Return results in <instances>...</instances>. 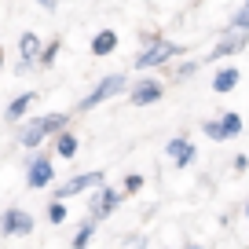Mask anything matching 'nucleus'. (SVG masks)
Instances as JSON below:
<instances>
[{"instance_id":"obj_2","label":"nucleus","mask_w":249,"mask_h":249,"mask_svg":"<svg viewBox=\"0 0 249 249\" xmlns=\"http://www.w3.org/2000/svg\"><path fill=\"white\" fill-rule=\"evenodd\" d=\"M121 88H124V77H121V73H110V77H103L99 85H95V92L81 99V110H92V107H99L103 99H110V95H117V92H121Z\"/></svg>"},{"instance_id":"obj_7","label":"nucleus","mask_w":249,"mask_h":249,"mask_svg":"<svg viewBox=\"0 0 249 249\" xmlns=\"http://www.w3.org/2000/svg\"><path fill=\"white\" fill-rule=\"evenodd\" d=\"M117 202H121V191H114V187H103V191H99V198H95L92 224H95L99 216H107V213H114V209H117Z\"/></svg>"},{"instance_id":"obj_4","label":"nucleus","mask_w":249,"mask_h":249,"mask_svg":"<svg viewBox=\"0 0 249 249\" xmlns=\"http://www.w3.org/2000/svg\"><path fill=\"white\" fill-rule=\"evenodd\" d=\"M52 179H55L52 158H33V165H30V187H33V191H40V187H48Z\"/></svg>"},{"instance_id":"obj_19","label":"nucleus","mask_w":249,"mask_h":249,"mask_svg":"<svg viewBox=\"0 0 249 249\" xmlns=\"http://www.w3.org/2000/svg\"><path fill=\"white\" fill-rule=\"evenodd\" d=\"M231 30H242V33H249V8H242L238 15L231 18Z\"/></svg>"},{"instance_id":"obj_12","label":"nucleus","mask_w":249,"mask_h":249,"mask_svg":"<svg viewBox=\"0 0 249 249\" xmlns=\"http://www.w3.org/2000/svg\"><path fill=\"white\" fill-rule=\"evenodd\" d=\"M44 136H48V121L40 117V121H33L30 128L22 132V147H37V143L44 140Z\"/></svg>"},{"instance_id":"obj_11","label":"nucleus","mask_w":249,"mask_h":249,"mask_svg":"<svg viewBox=\"0 0 249 249\" xmlns=\"http://www.w3.org/2000/svg\"><path fill=\"white\" fill-rule=\"evenodd\" d=\"M18 52H22V66H30L33 59H40V40L33 37V33H22V40H18Z\"/></svg>"},{"instance_id":"obj_8","label":"nucleus","mask_w":249,"mask_h":249,"mask_svg":"<svg viewBox=\"0 0 249 249\" xmlns=\"http://www.w3.org/2000/svg\"><path fill=\"white\" fill-rule=\"evenodd\" d=\"M246 40H249V33L234 30L231 37H224L216 48H213V59H224V55H234V52H242V48H246Z\"/></svg>"},{"instance_id":"obj_9","label":"nucleus","mask_w":249,"mask_h":249,"mask_svg":"<svg viewBox=\"0 0 249 249\" xmlns=\"http://www.w3.org/2000/svg\"><path fill=\"white\" fill-rule=\"evenodd\" d=\"M114 48H117V33L114 30H99L92 37V55H99V59H103V55H110Z\"/></svg>"},{"instance_id":"obj_20","label":"nucleus","mask_w":249,"mask_h":249,"mask_svg":"<svg viewBox=\"0 0 249 249\" xmlns=\"http://www.w3.org/2000/svg\"><path fill=\"white\" fill-rule=\"evenodd\" d=\"M202 128H205V136H209V140H224V128H220V121H205Z\"/></svg>"},{"instance_id":"obj_18","label":"nucleus","mask_w":249,"mask_h":249,"mask_svg":"<svg viewBox=\"0 0 249 249\" xmlns=\"http://www.w3.org/2000/svg\"><path fill=\"white\" fill-rule=\"evenodd\" d=\"M48 220H52V224H62V220H66V205L52 202V205H48Z\"/></svg>"},{"instance_id":"obj_26","label":"nucleus","mask_w":249,"mask_h":249,"mask_svg":"<svg viewBox=\"0 0 249 249\" xmlns=\"http://www.w3.org/2000/svg\"><path fill=\"white\" fill-rule=\"evenodd\" d=\"M246 8H249V0H246Z\"/></svg>"},{"instance_id":"obj_10","label":"nucleus","mask_w":249,"mask_h":249,"mask_svg":"<svg viewBox=\"0 0 249 249\" xmlns=\"http://www.w3.org/2000/svg\"><path fill=\"white\" fill-rule=\"evenodd\" d=\"M169 158L176 165H191V161H195V147H191V140H172L169 143Z\"/></svg>"},{"instance_id":"obj_1","label":"nucleus","mask_w":249,"mask_h":249,"mask_svg":"<svg viewBox=\"0 0 249 249\" xmlns=\"http://www.w3.org/2000/svg\"><path fill=\"white\" fill-rule=\"evenodd\" d=\"M172 55H179V44H169V40H150V44L136 55V66H140V70H150V66L169 62Z\"/></svg>"},{"instance_id":"obj_16","label":"nucleus","mask_w":249,"mask_h":249,"mask_svg":"<svg viewBox=\"0 0 249 249\" xmlns=\"http://www.w3.org/2000/svg\"><path fill=\"white\" fill-rule=\"evenodd\" d=\"M220 128H224V140H231V136L242 132V117L238 114H224L220 117Z\"/></svg>"},{"instance_id":"obj_27","label":"nucleus","mask_w":249,"mask_h":249,"mask_svg":"<svg viewBox=\"0 0 249 249\" xmlns=\"http://www.w3.org/2000/svg\"><path fill=\"white\" fill-rule=\"evenodd\" d=\"M195 249H198V246H195Z\"/></svg>"},{"instance_id":"obj_17","label":"nucleus","mask_w":249,"mask_h":249,"mask_svg":"<svg viewBox=\"0 0 249 249\" xmlns=\"http://www.w3.org/2000/svg\"><path fill=\"white\" fill-rule=\"evenodd\" d=\"M92 231H95L92 220H88V224H81V231L73 234V249H88V242H92Z\"/></svg>"},{"instance_id":"obj_6","label":"nucleus","mask_w":249,"mask_h":249,"mask_svg":"<svg viewBox=\"0 0 249 249\" xmlns=\"http://www.w3.org/2000/svg\"><path fill=\"white\" fill-rule=\"evenodd\" d=\"M161 81H140V85L132 88V103L136 107H150V103H158L161 99Z\"/></svg>"},{"instance_id":"obj_14","label":"nucleus","mask_w":249,"mask_h":249,"mask_svg":"<svg viewBox=\"0 0 249 249\" xmlns=\"http://www.w3.org/2000/svg\"><path fill=\"white\" fill-rule=\"evenodd\" d=\"M55 150H59L62 158H73V154H77V136H73V132H59V136H55Z\"/></svg>"},{"instance_id":"obj_25","label":"nucleus","mask_w":249,"mask_h":249,"mask_svg":"<svg viewBox=\"0 0 249 249\" xmlns=\"http://www.w3.org/2000/svg\"><path fill=\"white\" fill-rule=\"evenodd\" d=\"M0 62H4V52H0Z\"/></svg>"},{"instance_id":"obj_23","label":"nucleus","mask_w":249,"mask_h":249,"mask_svg":"<svg viewBox=\"0 0 249 249\" xmlns=\"http://www.w3.org/2000/svg\"><path fill=\"white\" fill-rule=\"evenodd\" d=\"M37 4L40 8H55V0H37Z\"/></svg>"},{"instance_id":"obj_22","label":"nucleus","mask_w":249,"mask_h":249,"mask_svg":"<svg viewBox=\"0 0 249 249\" xmlns=\"http://www.w3.org/2000/svg\"><path fill=\"white\" fill-rule=\"evenodd\" d=\"M140 187H143V176H128L124 179V191H140Z\"/></svg>"},{"instance_id":"obj_3","label":"nucleus","mask_w":249,"mask_h":249,"mask_svg":"<svg viewBox=\"0 0 249 249\" xmlns=\"http://www.w3.org/2000/svg\"><path fill=\"white\" fill-rule=\"evenodd\" d=\"M0 231L4 234H30L33 231V216L22 213V209H8L4 220H0Z\"/></svg>"},{"instance_id":"obj_15","label":"nucleus","mask_w":249,"mask_h":249,"mask_svg":"<svg viewBox=\"0 0 249 249\" xmlns=\"http://www.w3.org/2000/svg\"><path fill=\"white\" fill-rule=\"evenodd\" d=\"M30 103H33V92H22L18 99H11V107H8V121H18V117L30 110Z\"/></svg>"},{"instance_id":"obj_13","label":"nucleus","mask_w":249,"mask_h":249,"mask_svg":"<svg viewBox=\"0 0 249 249\" xmlns=\"http://www.w3.org/2000/svg\"><path fill=\"white\" fill-rule=\"evenodd\" d=\"M234 85H238V70H234V66H224V70L213 77V88H216V92H231Z\"/></svg>"},{"instance_id":"obj_5","label":"nucleus","mask_w":249,"mask_h":249,"mask_svg":"<svg viewBox=\"0 0 249 249\" xmlns=\"http://www.w3.org/2000/svg\"><path fill=\"white\" fill-rule=\"evenodd\" d=\"M88 187H103V172H85V176L70 179V183H62V187H59V198L81 195V191H88Z\"/></svg>"},{"instance_id":"obj_21","label":"nucleus","mask_w":249,"mask_h":249,"mask_svg":"<svg viewBox=\"0 0 249 249\" xmlns=\"http://www.w3.org/2000/svg\"><path fill=\"white\" fill-rule=\"evenodd\" d=\"M55 52H59V44H55V40H52L48 48H40V62H52V59H55Z\"/></svg>"},{"instance_id":"obj_24","label":"nucleus","mask_w":249,"mask_h":249,"mask_svg":"<svg viewBox=\"0 0 249 249\" xmlns=\"http://www.w3.org/2000/svg\"><path fill=\"white\" fill-rule=\"evenodd\" d=\"M246 220H249V205H246Z\"/></svg>"}]
</instances>
